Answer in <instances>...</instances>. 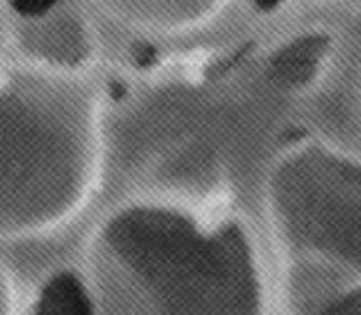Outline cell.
Returning <instances> with one entry per match:
<instances>
[{"label":"cell","instance_id":"6da1fadb","mask_svg":"<svg viewBox=\"0 0 361 315\" xmlns=\"http://www.w3.org/2000/svg\"><path fill=\"white\" fill-rule=\"evenodd\" d=\"M95 307L117 315L264 312L262 264L245 226L140 200L107 216L87 245Z\"/></svg>","mask_w":361,"mask_h":315},{"label":"cell","instance_id":"7a4b0ae2","mask_svg":"<svg viewBox=\"0 0 361 315\" xmlns=\"http://www.w3.org/2000/svg\"><path fill=\"white\" fill-rule=\"evenodd\" d=\"M102 102L82 73L0 70V239L56 230L99 182Z\"/></svg>","mask_w":361,"mask_h":315},{"label":"cell","instance_id":"3957f363","mask_svg":"<svg viewBox=\"0 0 361 315\" xmlns=\"http://www.w3.org/2000/svg\"><path fill=\"white\" fill-rule=\"evenodd\" d=\"M267 209L293 258L361 270V166L324 146H297L268 176Z\"/></svg>","mask_w":361,"mask_h":315},{"label":"cell","instance_id":"277c9868","mask_svg":"<svg viewBox=\"0 0 361 315\" xmlns=\"http://www.w3.org/2000/svg\"><path fill=\"white\" fill-rule=\"evenodd\" d=\"M18 43L39 68L60 73H80L95 51L85 20L58 6L36 18L20 19Z\"/></svg>","mask_w":361,"mask_h":315},{"label":"cell","instance_id":"5b68a950","mask_svg":"<svg viewBox=\"0 0 361 315\" xmlns=\"http://www.w3.org/2000/svg\"><path fill=\"white\" fill-rule=\"evenodd\" d=\"M100 11L129 27L173 35L194 29L222 9L228 0H92Z\"/></svg>","mask_w":361,"mask_h":315},{"label":"cell","instance_id":"8992f818","mask_svg":"<svg viewBox=\"0 0 361 315\" xmlns=\"http://www.w3.org/2000/svg\"><path fill=\"white\" fill-rule=\"evenodd\" d=\"M327 54L329 37L304 35L280 46L268 61V77L280 88L299 90L309 87L321 73Z\"/></svg>","mask_w":361,"mask_h":315},{"label":"cell","instance_id":"52a82bcc","mask_svg":"<svg viewBox=\"0 0 361 315\" xmlns=\"http://www.w3.org/2000/svg\"><path fill=\"white\" fill-rule=\"evenodd\" d=\"M32 312L46 315H87L95 312V302L88 283L70 271L54 273L41 283L35 298Z\"/></svg>","mask_w":361,"mask_h":315},{"label":"cell","instance_id":"ba28073f","mask_svg":"<svg viewBox=\"0 0 361 315\" xmlns=\"http://www.w3.org/2000/svg\"><path fill=\"white\" fill-rule=\"evenodd\" d=\"M20 19L36 18L58 6V0H4Z\"/></svg>","mask_w":361,"mask_h":315},{"label":"cell","instance_id":"9c48e42d","mask_svg":"<svg viewBox=\"0 0 361 315\" xmlns=\"http://www.w3.org/2000/svg\"><path fill=\"white\" fill-rule=\"evenodd\" d=\"M327 314H361V290L348 293L331 304Z\"/></svg>","mask_w":361,"mask_h":315},{"label":"cell","instance_id":"30bf717a","mask_svg":"<svg viewBox=\"0 0 361 315\" xmlns=\"http://www.w3.org/2000/svg\"><path fill=\"white\" fill-rule=\"evenodd\" d=\"M7 36H9V27H7V20H6V16H4L2 2H0V53H2V49L6 48Z\"/></svg>","mask_w":361,"mask_h":315},{"label":"cell","instance_id":"8fae6325","mask_svg":"<svg viewBox=\"0 0 361 315\" xmlns=\"http://www.w3.org/2000/svg\"><path fill=\"white\" fill-rule=\"evenodd\" d=\"M280 0H256V4H258V6H262V7H271V6H275V4H279Z\"/></svg>","mask_w":361,"mask_h":315}]
</instances>
